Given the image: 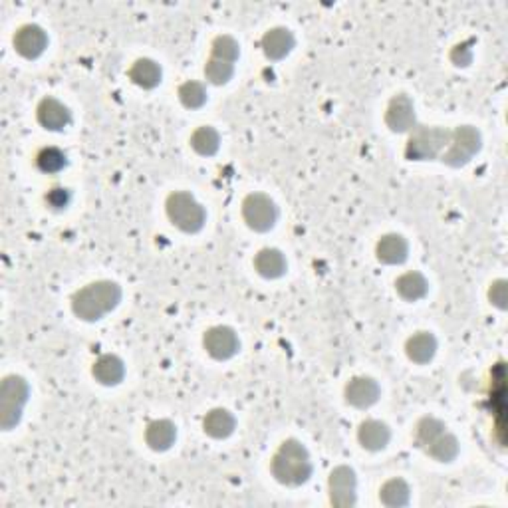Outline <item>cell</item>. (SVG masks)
I'll list each match as a JSON object with an SVG mask.
<instances>
[{
  "label": "cell",
  "mask_w": 508,
  "mask_h": 508,
  "mask_svg": "<svg viewBox=\"0 0 508 508\" xmlns=\"http://www.w3.org/2000/svg\"><path fill=\"white\" fill-rule=\"evenodd\" d=\"M64 163H66V161H64V155H62L60 151H56V149L44 151V155L40 157V165H42L44 169H48V171H56V169H60Z\"/></svg>",
  "instance_id": "4316f807"
},
{
  "label": "cell",
  "mask_w": 508,
  "mask_h": 508,
  "mask_svg": "<svg viewBox=\"0 0 508 508\" xmlns=\"http://www.w3.org/2000/svg\"><path fill=\"white\" fill-rule=\"evenodd\" d=\"M405 252L407 245L401 236H385L379 243V258H383L385 263H401L405 258Z\"/></svg>",
  "instance_id": "30bf717a"
},
{
  "label": "cell",
  "mask_w": 508,
  "mask_h": 508,
  "mask_svg": "<svg viewBox=\"0 0 508 508\" xmlns=\"http://www.w3.org/2000/svg\"><path fill=\"white\" fill-rule=\"evenodd\" d=\"M397 288L405 298H419L425 294L427 284L419 274H407L397 282Z\"/></svg>",
  "instance_id": "7402d4cb"
},
{
  "label": "cell",
  "mask_w": 508,
  "mask_h": 508,
  "mask_svg": "<svg viewBox=\"0 0 508 508\" xmlns=\"http://www.w3.org/2000/svg\"><path fill=\"white\" fill-rule=\"evenodd\" d=\"M132 76L135 82L143 83V85H155V83L159 82V78H161V72H159V68L155 66L153 62L141 60V62H137V66L133 68Z\"/></svg>",
  "instance_id": "44dd1931"
},
{
  "label": "cell",
  "mask_w": 508,
  "mask_h": 508,
  "mask_svg": "<svg viewBox=\"0 0 508 508\" xmlns=\"http://www.w3.org/2000/svg\"><path fill=\"white\" fill-rule=\"evenodd\" d=\"M214 54L219 56V60H223V62H227V60H234V56H236V44L230 40V38H221L219 42H216V50H214Z\"/></svg>",
  "instance_id": "83f0119b"
},
{
  "label": "cell",
  "mask_w": 508,
  "mask_h": 508,
  "mask_svg": "<svg viewBox=\"0 0 508 508\" xmlns=\"http://www.w3.org/2000/svg\"><path fill=\"white\" fill-rule=\"evenodd\" d=\"M119 300V288L112 282H98L83 288L76 296L74 308L85 320H98L108 310H112Z\"/></svg>",
  "instance_id": "6da1fadb"
},
{
  "label": "cell",
  "mask_w": 508,
  "mask_h": 508,
  "mask_svg": "<svg viewBox=\"0 0 508 508\" xmlns=\"http://www.w3.org/2000/svg\"><path fill=\"white\" fill-rule=\"evenodd\" d=\"M181 96L185 99L187 105L195 108V105H201L203 99H205V94H203V88L199 83H187L183 90H181Z\"/></svg>",
  "instance_id": "484cf974"
},
{
  "label": "cell",
  "mask_w": 508,
  "mask_h": 508,
  "mask_svg": "<svg viewBox=\"0 0 508 508\" xmlns=\"http://www.w3.org/2000/svg\"><path fill=\"white\" fill-rule=\"evenodd\" d=\"M264 46L272 58H280L292 46V36L288 34V30H272L264 38Z\"/></svg>",
  "instance_id": "4fadbf2b"
},
{
  "label": "cell",
  "mask_w": 508,
  "mask_h": 508,
  "mask_svg": "<svg viewBox=\"0 0 508 508\" xmlns=\"http://www.w3.org/2000/svg\"><path fill=\"white\" fill-rule=\"evenodd\" d=\"M94 374L103 381V383H117L121 376H123V367H121V361L115 360L112 356H105L98 361Z\"/></svg>",
  "instance_id": "5bb4252c"
},
{
  "label": "cell",
  "mask_w": 508,
  "mask_h": 508,
  "mask_svg": "<svg viewBox=\"0 0 508 508\" xmlns=\"http://www.w3.org/2000/svg\"><path fill=\"white\" fill-rule=\"evenodd\" d=\"M17 44L18 50H20L22 54H26V56H36L40 50L44 48L46 38H44L42 30H38V28H24L22 32L18 34Z\"/></svg>",
  "instance_id": "9c48e42d"
},
{
  "label": "cell",
  "mask_w": 508,
  "mask_h": 508,
  "mask_svg": "<svg viewBox=\"0 0 508 508\" xmlns=\"http://www.w3.org/2000/svg\"><path fill=\"white\" fill-rule=\"evenodd\" d=\"M377 399V385L372 379H354L347 385V401L358 407H365Z\"/></svg>",
  "instance_id": "8992f818"
},
{
  "label": "cell",
  "mask_w": 508,
  "mask_h": 508,
  "mask_svg": "<svg viewBox=\"0 0 508 508\" xmlns=\"http://www.w3.org/2000/svg\"><path fill=\"white\" fill-rule=\"evenodd\" d=\"M407 349H409V356L413 360L423 363V361L433 358V354H435V340L429 334H419V336H415L411 340Z\"/></svg>",
  "instance_id": "7c38bea8"
},
{
  "label": "cell",
  "mask_w": 508,
  "mask_h": 508,
  "mask_svg": "<svg viewBox=\"0 0 508 508\" xmlns=\"http://www.w3.org/2000/svg\"><path fill=\"white\" fill-rule=\"evenodd\" d=\"M360 439L367 449H379V447H383L387 443L389 433H387V429L381 425V423L369 421V423H365V425L361 427Z\"/></svg>",
  "instance_id": "8fae6325"
},
{
  "label": "cell",
  "mask_w": 508,
  "mask_h": 508,
  "mask_svg": "<svg viewBox=\"0 0 508 508\" xmlns=\"http://www.w3.org/2000/svg\"><path fill=\"white\" fill-rule=\"evenodd\" d=\"M193 145L201 151V153H213L216 145H219V137L213 130L203 128L193 135Z\"/></svg>",
  "instance_id": "cb8c5ba5"
},
{
  "label": "cell",
  "mask_w": 508,
  "mask_h": 508,
  "mask_svg": "<svg viewBox=\"0 0 508 508\" xmlns=\"http://www.w3.org/2000/svg\"><path fill=\"white\" fill-rule=\"evenodd\" d=\"M40 117H42V121H44L46 125H50L52 130H58V128H62V125L68 121V112L58 103V101H46V103L42 105Z\"/></svg>",
  "instance_id": "d6986e66"
},
{
  "label": "cell",
  "mask_w": 508,
  "mask_h": 508,
  "mask_svg": "<svg viewBox=\"0 0 508 508\" xmlns=\"http://www.w3.org/2000/svg\"><path fill=\"white\" fill-rule=\"evenodd\" d=\"M169 214L175 221V225L185 230H197L203 225V221H205L203 209L185 193L171 197V201H169Z\"/></svg>",
  "instance_id": "3957f363"
},
{
  "label": "cell",
  "mask_w": 508,
  "mask_h": 508,
  "mask_svg": "<svg viewBox=\"0 0 508 508\" xmlns=\"http://www.w3.org/2000/svg\"><path fill=\"white\" fill-rule=\"evenodd\" d=\"M205 345H207V349L213 354L214 358H229L236 352L238 342H236V338H234V334L230 329L214 328L207 334Z\"/></svg>",
  "instance_id": "5b68a950"
},
{
  "label": "cell",
  "mask_w": 508,
  "mask_h": 508,
  "mask_svg": "<svg viewBox=\"0 0 508 508\" xmlns=\"http://www.w3.org/2000/svg\"><path fill=\"white\" fill-rule=\"evenodd\" d=\"M173 439H175V429H173L171 423L161 421V423H153V425L149 427L148 441L151 443V447H155V449H165V447L171 445Z\"/></svg>",
  "instance_id": "9a60e30c"
},
{
  "label": "cell",
  "mask_w": 508,
  "mask_h": 508,
  "mask_svg": "<svg viewBox=\"0 0 508 508\" xmlns=\"http://www.w3.org/2000/svg\"><path fill=\"white\" fill-rule=\"evenodd\" d=\"M230 64L229 62H223V60H216V62H211L209 68H207V74H209V78L213 80V82L221 83V82H227L230 76Z\"/></svg>",
  "instance_id": "d4e9b609"
},
{
  "label": "cell",
  "mask_w": 508,
  "mask_h": 508,
  "mask_svg": "<svg viewBox=\"0 0 508 508\" xmlns=\"http://www.w3.org/2000/svg\"><path fill=\"white\" fill-rule=\"evenodd\" d=\"M354 494V475L347 469H338L332 475V496L336 505H349Z\"/></svg>",
  "instance_id": "ba28073f"
},
{
  "label": "cell",
  "mask_w": 508,
  "mask_h": 508,
  "mask_svg": "<svg viewBox=\"0 0 508 508\" xmlns=\"http://www.w3.org/2000/svg\"><path fill=\"white\" fill-rule=\"evenodd\" d=\"M232 425H234V421H232V417H230L227 411H213L209 417H207V421H205V429L214 435V437H225V435H229L230 431H232Z\"/></svg>",
  "instance_id": "2e32d148"
},
{
  "label": "cell",
  "mask_w": 508,
  "mask_h": 508,
  "mask_svg": "<svg viewBox=\"0 0 508 508\" xmlns=\"http://www.w3.org/2000/svg\"><path fill=\"white\" fill-rule=\"evenodd\" d=\"M245 216L250 227L266 230L272 227L276 211H274V205L268 199L263 197V195H254V197H250L245 203Z\"/></svg>",
  "instance_id": "277c9868"
},
{
  "label": "cell",
  "mask_w": 508,
  "mask_h": 508,
  "mask_svg": "<svg viewBox=\"0 0 508 508\" xmlns=\"http://www.w3.org/2000/svg\"><path fill=\"white\" fill-rule=\"evenodd\" d=\"M476 149H478V133L475 130L465 128L457 135V141H455V145L451 149L449 159H455V163H463V161H467L475 153Z\"/></svg>",
  "instance_id": "52a82bcc"
},
{
  "label": "cell",
  "mask_w": 508,
  "mask_h": 508,
  "mask_svg": "<svg viewBox=\"0 0 508 508\" xmlns=\"http://www.w3.org/2000/svg\"><path fill=\"white\" fill-rule=\"evenodd\" d=\"M413 121V112H411V105L407 99H395L394 105H392V112H389V123L394 125V130H407Z\"/></svg>",
  "instance_id": "ac0fdd59"
},
{
  "label": "cell",
  "mask_w": 508,
  "mask_h": 508,
  "mask_svg": "<svg viewBox=\"0 0 508 508\" xmlns=\"http://www.w3.org/2000/svg\"><path fill=\"white\" fill-rule=\"evenodd\" d=\"M256 266L258 270L266 274V276H278L284 272V258L280 256V252L276 250H264L261 252V256L256 258Z\"/></svg>",
  "instance_id": "e0dca14e"
},
{
  "label": "cell",
  "mask_w": 508,
  "mask_h": 508,
  "mask_svg": "<svg viewBox=\"0 0 508 508\" xmlns=\"http://www.w3.org/2000/svg\"><path fill=\"white\" fill-rule=\"evenodd\" d=\"M385 505H405L407 502V487L401 480H392L381 492Z\"/></svg>",
  "instance_id": "603a6c76"
},
{
  "label": "cell",
  "mask_w": 508,
  "mask_h": 508,
  "mask_svg": "<svg viewBox=\"0 0 508 508\" xmlns=\"http://www.w3.org/2000/svg\"><path fill=\"white\" fill-rule=\"evenodd\" d=\"M274 473L280 480L290 485L306 480L310 475V463L306 457V451L294 441L284 443V447L280 449L274 459Z\"/></svg>",
  "instance_id": "7a4b0ae2"
},
{
  "label": "cell",
  "mask_w": 508,
  "mask_h": 508,
  "mask_svg": "<svg viewBox=\"0 0 508 508\" xmlns=\"http://www.w3.org/2000/svg\"><path fill=\"white\" fill-rule=\"evenodd\" d=\"M429 447H431V455L441 460H451L457 455V441L445 433H441L435 441L429 443Z\"/></svg>",
  "instance_id": "ffe728a7"
}]
</instances>
